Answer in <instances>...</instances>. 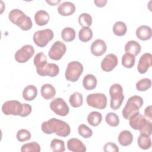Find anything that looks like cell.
<instances>
[{"label": "cell", "instance_id": "6da1fadb", "mask_svg": "<svg viewBox=\"0 0 152 152\" xmlns=\"http://www.w3.org/2000/svg\"><path fill=\"white\" fill-rule=\"evenodd\" d=\"M41 129L46 134L55 133L56 135L62 137L68 136L71 132V128L68 124L55 118L43 122L42 124Z\"/></svg>", "mask_w": 152, "mask_h": 152}, {"label": "cell", "instance_id": "7a4b0ae2", "mask_svg": "<svg viewBox=\"0 0 152 152\" xmlns=\"http://www.w3.org/2000/svg\"><path fill=\"white\" fill-rule=\"evenodd\" d=\"M32 111L31 106L27 103H21L18 100H8L2 106V112L5 115L26 117Z\"/></svg>", "mask_w": 152, "mask_h": 152}, {"label": "cell", "instance_id": "3957f363", "mask_svg": "<svg viewBox=\"0 0 152 152\" xmlns=\"http://www.w3.org/2000/svg\"><path fill=\"white\" fill-rule=\"evenodd\" d=\"M129 124L132 129L138 130L141 134L151 135L152 132L151 122L142 115L139 111L136 112L130 116Z\"/></svg>", "mask_w": 152, "mask_h": 152}, {"label": "cell", "instance_id": "277c9868", "mask_svg": "<svg viewBox=\"0 0 152 152\" xmlns=\"http://www.w3.org/2000/svg\"><path fill=\"white\" fill-rule=\"evenodd\" d=\"M8 18L12 23L19 27L22 30L27 31L32 27L33 24L30 17L19 9L12 10L8 14Z\"/></svg>", "mask_w": 152, "mask_h": 152}, {"label": "cell", "instance_id": "5b68a950", "mask_svg": "<svg viewBox=\"0 0 152 152\" xmlns=\"http://www.w3.org/2000/svg\"><path fill=\"white\" fill-rule=\"evenodd\" d=\"M143 103L142 98L139 96L135 95L130 97L122 109V114L123 117L125 119H129L132 114L139 110L142 107Z\"/></svg>", "mask_w": 152, "mask_h": 152}, {"label": "cell", "instance_id": "8992f818", "mask_svg": "<svg viewBox=\"0 0 152 152\" xmlns=\"http://www.w3.org/2000/svg\"><path fill=\"white\" fill-rule=\"evenodd\" d=\"M110 96V107L113 110L118 109L122 105L124 99L122 87L119 84H113L109 88Z\"/></svg>", "mask_w": 152, "mask_h": 152}, {"label": "cell", "instance_id": "52a82bcc", "mask_svg": "<svg viewBox=\"0 0 152 152\" xmlns=\"http://www.w3.org/2000/svg\"><path fill=\"white\" fill-rule=\"evenodd\" d=\"M83 66L78 61H72L68 63L65 76L66 80L71 82L78 81L83 72Z\"/></svg>", "mask_w": 152, "mask_h": 152}, {"label": "cell", "instance_id": "ba28073f", "mask_svg": "<svg viewBox=\"0 0 152 152\" xmlns=\"http://www.w3.org/2000/svg\"><path fill=\"white\" fill-rule=\"evenodd\" d=\"M54 36L52 30L47 28L36 31L33 37L34 43L40 48L45 47L53 39Z\"/></svg>", "mask_w": 152, "mask_h": 152}, {"label": "cell", "instance_id": "9c48e42d", "mask_svg": "<svg viewBox=\"0 0 152 152\" xmlns=\"http://www.w3.org/2000/svg\"><path fill=\"white\" fill-rule=\"evenodd\" d=\"M87 104L98 109H104L107 106V97L103 93H93L88 94L86 97Z\"/></svg>", "mask_w": 152, "mask_h": 152}, {"label": "cell", "instance_id": "30bf717a", "mask_svg": "<svg viewBox=\"0 0 152 152\" xmlns=\"http://www.w3.org/2000/svg\"><path fill=\"white\" fill-rule=\"evenodd\" d=\"M50 109L57 115L61 116H66L69 111V108L65 101L61 98L54 99L50 103Z\"/></svg>", "mask_w": 152, "mask_h": 152}, {"label": "cell", "instance_id": "8fae6325", "mask_svg": "<svg viewBox=\"0 0 152 152\" xmlns=\"http://www.w3.org/2000/svg\"><path fill=\"white\" fill-rule=\"evenodd\" d=\"M34 53V49L31 45H26L18 49L15 53L14 58L18 63L27 62Z\"/></svg>", "mask_w": 152, "mask_h": 152}, {"label": "cell", "instance_id": "7c38bea8", "mask_svg": "<svg viewBox=\"0 0 152 152\" xmlns=\"http://www.w3.org/2000/svg\"><path fill=\"white\" fill-rule=\"evenodd\" d=\"M66 50V48L64 43L58 40L55 42L50 47L48 52V55L51 59L58 61L64 55Z\"/></svg>", "mask_w": 152, "mask_h": 152}, {"label": "cell", "instance_id": "4fadbf2b", "mask_svg": "<svg viewBox=\"0 0 152 152\" xmlns=\"http://www.w3.org/2000/svg\"><path fill=\"white\" fill-rule=\"evenodd\" d=\"M118 59L113 53L107 54L102 61L101 68L104 72L112 71L118 65Z\"/></svg>", "mask_w": 152, "mask_h": 152}, {"label": "cell", "instance_id": "5bb4252c", "mask_svg": "<svg viewBox=\"0 0 152 152\" xmlns=\"http://www.w3.org/2000/svg\"><path fill=\"white\" fill-rule=\"evenodd\" d=\"M151 61H152V55L150 53H145L141 55L140 57L138 66L137 69L140 74H145L151 66Z\"/></svg>", "mask_w": 152, "mask_h": 152}, {"label": "cell", "instance_id": "9a60e30c", "mask_svg": "<svg viewBox=\"0 0 152 152\" xmlns=\"http://www.w3.org/2000/svg\"><path fill=\"white\" fill-rule=\"evenodd\" d=\"M107 50V46L105 42L102 39L95 40L90 46L91 53L96 56L103 55Z\"/></svg>", "mask_w": 152, "mask_h": 152}, {"label": "cell", "instance_id": "2e32d148", "mask_svg": "<svg viewBox=\"0 0 152 152\" xmlns=\"http://www.w3.org/2000/svg\"><path fill=\"white\" fill-rule=\"evenodd\" d=\"M59 72V66L53 63H47L45 66L37 74L40 76H49L50 77H56Z\"/></svg>", "mask_w": 152, "mask_h": 152}, {"label": "cell", "instance_id": "e0dca14e", "mask_svg": "<svg viewBox=\"0 0 152 152\" xmlns=\"http://www.w3.org/2000/svg\"><path fill=\"white\" fill-rule=\"evenodd\" d=\"M75 11V5L69 1H65L60 4L58 7V13L62 16H69Z\"/></svg>", "mask_w": 152, "mask_h": 152}, {"label": "cell", "instance_id": "ac0fdd59", "mask_svg": "<svg viewBox=\"0 0 152 152\" xmlns=\"http://www.w3.org/2000/svg\"><path fill=\"white\" fill-rule=\"evenodd\" d=\"M68 149L73 152H84L86 151V147L83 142L78 138H72L67 141Z\"/></svg>", "mask_w": 152, "mask_h": 152}, {"label": "cell", "instance_id": "d6986e66", "mask_svg": "<svg viewBox=\"0 0 152 152\" xmlns=\"http://www.w3.org/2000/svg\"><path fill=\"white\" fill-rule=\"evenodd\" d=\"M136 36L141 40H147L151 39L152 36L151 28L146 25H142L136 30Z\"/></svg>", "mask_w": 152, "mask_h": 152}, {"label": "cell", "instance_id": "ffe728a7", "mask_svg": "<svg viewBox=\"0 0 152 152\" xmlns=\"http://www.w3.org/2000/svg\"><path fill=\"white\" fill-rule=\"evenodd\" d=\"M134 137L132 133L128 130L121 131L118 136V141L122 146H128L131 145L133 141Z\"/></svg>", "mask_w": 152, "mask_h": 152}, {"label": "cell", "instance_id": "44dd1931", "mask_svg": "<svg viewBox=\"0 0 152 152\" xmlns=\"http://www.w3.org/2000/svg\"><path fill=\"white\" fill-rule=\"evenodd\" d=\"M50 19L49 14L45 10H39L34 15V21L37 25L43 26L46 25Z\"/></svg>", "mask_w": 152, "mask_h": 152}, {"label": "cell", "instance_id": "7402d4cb", "mask_svg": "<svg viewBox=\"0 0 152 152\" xmlns=\"http://www.w3.org/2000/svg\"><path fill=\"white\" fill-rule=\"evenodd\" d=\"M141 50V45L135 40L128 41L125 46V52L130 53L134 56L138 55L140 53Z\"/></svg>", "mask_w": 152, "mask_h": 152}, {"label": "cell", "instance_id": "603a6c76", "mask_svg": "<svg viewBox=\"0 0 152 152\" xmlns=\"http://www.w3.org/2000/svg\"><path fill=\"white\" fill-rule=\"evenodd\" d=\"M42 96L46 100H49L53 98L56 94L55 87L50 84H45L40 88Z\"/></svg>", "mask_w": 152, "mask_h": 152}, {"label": "cell", "instance_id": "cb8c5ba5", "mask_svg": "<svg viewBox=\"0 0 152 152\" xmlns=\"http://www.w3.org/2000/svg\"><path fill=\"white\" fill-rule=\"evenodd\" d=\"M33 63L36 68L37 73L40 71L47 64V59L45 53L42 52L37 53L34 58Z\"/></svg>", "mask_w": 152, "mask_h": 152}, {"label": "cell", "instance_id": "d4e9b609", "mask_svg": "<svg viewBox=\"0 0 152 152\" xmlns=\"http://www.w3.org/2000/svg\"><path fill=\"white\" fill-rule=\"evenodd\" d=\"M37 94V89L33 85H28L26 86L23 91V97L27 101H31L34 100Z\"/></svg>", "mask_w": 152, "mask_h": 152}, {"label": "cell", "instance_id": "484cf974", "mask_svg": "<svg viewBox=\"0 0 152 152\" xmlns=\"http://www.w3.org/2000/svg\"><path fill=\"white\" fill-rule=\"evenodd\" d=\"M97 79L93 74H87L83 80V87L87 90H91L96 88L97 86Z\"/></svg>", "mask_w": 152, "mask_h": 152}, {"label": "cell", "instance_id": "4316f807", "mask_svg": "<svg viewBox=\"0 0 152 152\" xmlns=\"http://www.w3.org/2000/svg\"><path fill=\"white\" fill-rule=\"evenodd\" d=\"M137 142L139 147L142 150H148L151 147V140L150 136L144 134H140Z\"/></svg>", "mask_w": 152, "mask_h": 152}, {"label": "cell", "instance_id": "83f0119b", "mask_svg": "<svg viewBox=\"0 0 152 152\" xmlns=\"http://www.w3.org/2000/svg\"><path fill=\"white\" fill-rule=\"evenodd\" d=\"M87 119L88 123L90 125L93 126H97L102 122V115L99 112L93 111L88 114Z\"/></svg>", "mask_w": 152, "mask_h": 152}, {"label": "cell", "instance_id": "f1b7e54d", "mask_svg": "<svg viewBox=\"0 0 152 152\" xmlns=\"http://www.w3.org/2000/svg\"><path fill=\"white\" fill-rule=\"evenodd\" d=\"M75 31L73 28L66 27L62 30L61 37L64 42H69L75 39Z\"/></svg>", "mask_w": 152, "mask_h": 152}, {"label": "cell", "instance_id": "f546056e", "mask_svg": "<svg viewBox=\"0 0 152 152\" xmlns=\"http://www.w3.org/2000/svg\"><path fill=\"white\" fill-rule=\"evenodd\" d=\"M69 102L72 107L75 108L79 107L83 103V96L80 93L75 91L70 96Z\"/></svg>", "mask_w": 152, "mask_h": 152}, {"label": "cell", "instance_id": "4dcf8cb0", "mask_svg": "<svg viewBox=\"0 0 152 152\" xmlns=\"http://www.w3.org/2000/svg\"><path fill=\"white\" fill-rule=\"evenodd\" d=\"M127 31V26L122 21H116L113 26V32L117 36H123Z\"/></svg>", "mask_w": 152, "mask_h": 152}, {"label": "cell", "instance_id": "1f68e13d", "mask_svg": "<svg viewBox=\"0 0 152 152\" xmlns=\"http://www.w3.org/2000/svg\"><path fill=\"white\" fill-rule=\"evenodd\" d=\"M93 37V31L90 27H83L78 33V37L80 40L83 42H87L90 41Z\"/></svg>", "mask_w": 152, "mask_h": 152}, {"label": "cell", "instance_id": "d6a6232c", "mask_svg": "<svg viewBox=\"0 0 152 152\" xmlns=\"http://www.w3.org/2000/svg\"><path fill=\"white\" fill-rule=\"evenodd\" d=\"M50 147L54 152H63L65 150L64 141L59 139H53L51 141Z\"/></svg>", "mask_w": 152, "mask_h": 152}, {"label": "cell", "instance_id": "836d02e7", "mask_svg": "<svg viewBox=\"0 0 152 152\" xmlns=\"http://www.w3.org/2000/svg\"><path fill=\"white\" fill-rule=\"evenodd\" d=\"M40 145L35 141L24 144L21 148V152H40Z\"/></svg>", "mask_w": 152, "mask_h": 152}, {"label": "cell", "instance_id": "e575fe53", "mask_svg": "<svg viewBox=\"0 0 152 152\" xmlns=\"http://www.w3.org/2000/svg\"><path fill=\"white\" fill-rule=\"evenodd\" d=\"M135 62V58L134 55L125 53L122 57V65L126 68H132Z\"/></svg>", "mask_w": 152, "mask_h": 152}, {"label": "cell", "instance_id": "d590c367", "mask_svg": "<svg viewBox=\"0 0 152 152\" xmlns=\"http://www.w3.org/2000/svg\"><path fill=\"white\" fill-rule=\"evenodd\" d=\"M151 86V80L148 78H144L137 82L135 86L137 90L140 91H145L149 89Z\"/></svg>", "mask_w": 152, "mask_h": 152}, {"label": "cell", "instance_id": "8d00e7d4", "mask_svg": "<svg viewBox=\"0 0 152 152\" xmlns=\"http://www.w3.org/2000/svg\"><path fill=\"white\" fill-rule=\"evenodd\" d=\"M78 23L83 27H89L92 24L91 16L88 13H82L78 17Z\"/></svg>", "mask_w": 152, "mask_h": 152}, {"label": "cell", "instance_id": "74e56055", "mask_svg": "<svg viewBox=\"0 0 152 152\" xmlns=\"http://www.w3.org/2000/svg\"><path fill=\"white\" fill-rule=\"evenodd\" d=\"M106 122L110 126L116 127L119 124V116L113 112L108 113L105 117Z\"/></svg>", "mask_w": 152, "mask_h": 152}, {"label": "cell", "instance_id": "f35d334b", "mask_svg": "<svg viewBox=\"0 0 152 152\" xmlns=\"http://www.w3.org/2000/svg\"><path fill=\"white\" fill-rule=\"evenodd\" d=\"M78 132L84 138H88L93 135V131L85 124H81L78 127Z\"/></svg>", "mask_w": 152, "mask_h": 152}, {"label": "cell", "instance_id": "ab89813d", "mask_svg": "<svg viewBox=\"0 0 152 152\" xmlns=\"http://www.w3.org/2000/svg\"><path fill=\"white\" fill-rule=\"evenodd\" d=\"M31 137V133L27 129H21L18 131L17 133V139L20 142H24L30 140Z\"/></svg>", "mask_w": 152, "mask_h": 152}, {"label": "cell", "instance_id": "60d3db41", "mask_svg": "<svg viewBox=\"0 0 152 152\" xmlns=\"http://www.w3.org/2000/svg\"><path fill=\"white\" fill-rule=\"evenodd\" d=\"M103 150L105 152H118L119 151L118 145L112 142H109L104 144Z\"/></svg>", "mask_w": 152, "mask_h": 152}, {"label": "cell", "instance_id": "b9f144b4", "mask_svg": "<svg viewBox=\"0 0 152 152\" xmlns=\"http://www.w3.org/2000/svg\"><path fill=\"white\" fill-rule=\"evenodd\" d=\"M144 116L149 121L152 119V112H151V106L150 105L145 107L144 110Z\"/></svg>", "mask_w": 152, "mask_h": 152}, {"label": "cell", "instance_id": "7bdbcfd3", "mask_svg": "<svg viewBox=\"0 0 152 152\" xmlns=\"http://www.w3.org/2000/svg\"><path fill=\"white\" fill-rule=\"evenodd\" d=\"M107 1L106 0H95L94 1V3L97 7H103L106 5Z\"/></svg>", "mask_w": 152, "mask_h": 152}, {"label": "cell", "instance_id": "ee69618b", "mask_svg": "<svg viewBox=\"0 0 152 152\" xmlns=\"http://www.w3.org/2000/svg\"><path fill=\"white\" fill-rule=\"evenodd\" d=\"M46 2L49 4L50 5H53V6H55L57 4H58L59 3L61 2V1L60 0H58V1H46Z\"/></svg>", "mask_w": 152, "mask_h": 152}]
</instances>
